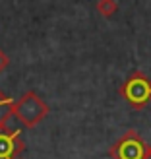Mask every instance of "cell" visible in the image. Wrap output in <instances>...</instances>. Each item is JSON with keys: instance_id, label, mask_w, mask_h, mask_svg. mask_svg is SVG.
<instances>
[{"instance_id": "6da1fadb", "label": "cell", "mask_w": 151, "mask_h": 159, "mask_svg": "<svg viewBox=\"0 0 151 159\" xmlns=\"http://www.w3.org/2000/svg\"><path fill=\"white\" fill-rule=\"evenodd\" d=\"M49 115V105L39 97L35 91H25L18 101L12 103L10 116H16L25 128H35V126L45 120Z\"/></svg>"}, {"instance_id": "7a4b0ae2", "label": "cell", "mask_w": 151, "mask_h": 159, "mask_svg": "<svg viewBox=\"0 0 151 159\" xmlns=\"http://www.w3.org/2000/svg\"><path fill=\"white\" fill-rule=\"evenodd\" d=\"M120 95L134 111H141L151 101V80L144 72H132V76L120 85Z\"/></svg>"}, {"instance_id": "3957f363", "label": "cell", "mask_w": 151, "mask_h": 159, "mask_svg": "<svg viewBox=\"0 0 151 159\" xmlns=\"http://www.w3.org/2000/svg\"><path fill=\"white\" fill-rule=\"evenodd\" d=\"M145 146L147 144L141 140L136 130H128L113 144L110 155L113 159H141L145 153Z\"/></svg>"}, {"instance_id": "277c9868", "label": "cell", "mask_w": 151, "mask_h": 159, "mask_svg": "<svg viewBox=\"0 0 151 159\" xmlns=\"http://www.w3.org/2000/svg\"><path fill=\"white\" fill-rule=\"evenodd\" d=\"M25 149L20 130L10 128L8 124L0 126V159H18Z\"/></svg>"}, {"instance_id": "5b68a950", "label": "cell", "mask_w": 151, "mask_h": 159, "mask_svg": "<svg viewBox=\"0 0 151 159\" xmlns=\"http://www.w3.org/2000/svg\"><path fill=\"white\" fill-rule=\"evenodd\" d=\"M12 103H14V99L10 97V95H6L2 89H0V126L8 124L10 111H12Z\"/></svg>"}, {"instance_id": "8992f818", "label": "cell", "mask_w": 151, "mask_h": 159, "mask_svg": "<svg viewBox=\"0 0 151 159\" xmlns=\"http://www.w3.org/2000/svg\"><path fill=\"white\" fill-rule=\"evenodd\" d=\"M118 10L116 0H99L97 2V12L103 16V18H113Z\"/></svg>"}, {"instance_id": "52a82bcc", "label": "cell", "mask_w": 151, "mask_h": 159, "mask_svg": "<svg viewBox=\"0 0 151 159\" xmlns=\"http://www.w3.org/2000/svg\"><path fill=\"white\" fill-rule=\"evenodd\" d=\"M8 64H10V58H8V54L0 49V72H4V70L8 68Z\"/></svg>"}, {"instance_id": "ba28073f", "label": "cell", "mask_w": 151, "mask_h": 159, "mask_svg": "<svg viewBox=\"0 0 151 159\" xmlns=\"http://www.w3.org/2000/svg\"><path fill=\"white\" fill-rule=\"evenodd\" d=\"M141 159H151V146H145V153Z\"/></svg>"}]
</instances>
